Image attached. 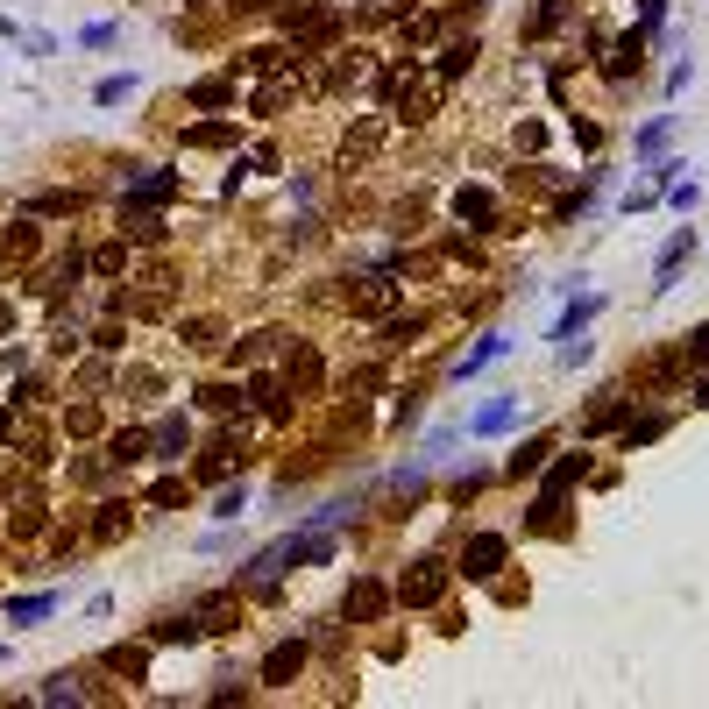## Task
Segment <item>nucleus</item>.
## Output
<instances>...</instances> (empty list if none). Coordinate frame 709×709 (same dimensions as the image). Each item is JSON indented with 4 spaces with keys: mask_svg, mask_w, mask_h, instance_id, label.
<instances>
[{
    "mask_svg": "<svg viewBox=\"0 0 709 709\" xmlns=\"http://www.w3.org/2000/svg\"><path fill=\"white\" fill-rule=\"evenodd\" d=\"M100 667H107V674H121V681L135 688V681H149V646H107V653H100Z\"/></svg>",
    "mask_w": 709,
    "mask_h": 709,
    "instance_id": "14",
    "label": "nucleus"
},
{
    "mask_svg": "<svg viewBox=\"0 0 709 709\" xmlns=\"http://www.w3.org/2000/svg\"><path fill=\"white\" fill-rule=\"evenodd\" d=\"M476 57H483L476 36H468V43H447V50H440V78H447V86H454V78H468V64H476Z\"/></svg>",
    "mask_w": 709,
    "mask_h": 709,
    "instance_id": "22",
    "label": "nucleus"
},
{
    "mask_svg": "<svg viewBox=\"0 0 709 709\" xmlns=\"http://www.w3.org/2000/svg\"><path fill=\"white\" fill-rule=\"evenodd\" d=\"M674 142V114H653L646 128H639V164H653V156Z\"/></svg>",
    "mask_w": 709,
    "mask_h": 709,
    "instance_id": "23",
    "label": "nucleus"
},
{
    "mask_svg": "<svg viewBox=\"0 0 709 709\" xmlns=\"http://www.w3.org/2000/svg\"><path fill=\"white\" fill-rule=\"evenodd\" d=\"M483 483H490V476H476V468H468V476H454V490H447V497H454V504H468V497H483Z\"/></svg>",
    "mask_w": 709,
    "mask_h": 709,
    "instance_id": "39",
    "label": "nucleus"
},
{
    "mask_svg": "<svg viewBox=\"0 0 709 709\" xmlns=\"http://www.w3.org/2000/svg\"><path fill=\"white\" fill-rule=\"evenodd\" d=\"M227 142H242V128H234V121H199V128H185V149H227Z\"/></svg>",
    "mask_w": 709,
    "mask_h": 709,
    "instance_id": "21",
    "label": "nucleus"
},
{
    "mask_svg": "<svg viewBox=\"0 0 709 709\" xmlns=\"http://www.w3.org/2000/svg\"><path fill=\"white\" fill-rule=\"evenodd\" d=\"M674 355H681V369H702V362H709V320H702V327H688Z\"/></svg>",
    "mask_w": 709,
    "mask_h": 709,
    "instance_id": "26",
    "label": "nucleus"
},
{
    "mask_svg": "<svg viewBox=\"0 0 709 709\" xmlns=\"http://www.w3.org/2000/svg\"><path fill=\"white\" fill-rule=\"evenodd\" d=\"M93 341H100V348H107V355H121V348H128V327H100V334H93Z\"/></svg>",
    "mask_w": 709,
    "mask_h": 709,
    "instance_id": "43",
    "label": "nucleus"
},
{
    "mask_svg": "<svg viewBox=\"0 0 709 709\" xmlns=\"http://www.w3.org/2000/svg\"><path fill=\"white\" fill-rule=\"evenodd\" d=\"M178 171L171 164H135L128 171V206H164V199H178Z\"/></svg>",
    "mask_w": 709,
    "mask_h": 709,
    "instance_id": "4",
    "label": "nucleus"
},
{
    "mask_svg": "<svg viewBox=\"0 0 709 709\" xmlns=\"http://www.w3.org/2000/svg\"><path fill=\"white\" fill-rule=\"evenodd\" d=\"M454 220H461V227H497V199H490L483 185H461V192H454Z\"/></svg>",
    "mask_w": 709,
    "mask_h": 709,
    "instance_id": "12",
    "label": "nucleus"
},
{
    "mask_svg": "<svg viewBox=\"0 0 709 709\" xmlns=\"http://www.w3.org/2000/svg\"><path fill=\"white\" fill-rule=\"evenodd\" d=\"M22 213H43V220H50V213H78V192H36Z\"/></svg>",
    "mask_w": 709,
    "mask_h": 709,
    "instance_id": "32",
    "label": "nucleus"
},
{
    "mask_svg": "<svg viewBox=\"0 0 709 709\" xmlns=\"http://www.w3.org/2000/svg\"><path fill=\"white\" fill-rule=\"evenodd\" d=\"M504 355H511V341H504V334H483L476 348H468V355L454 362V383H468V376H483V369H490V362H504Z\"/></svg>",
    "mask_w": 709,
    "mask_h": 709,
    "instance_id": "13",
    "label": "nucleus"
},
{
    "mask_svg": "<svg viewBox=\"0 0 709 709\" xmlns=\"http://www.w3.org/2000/svg\"><path fill=\"white\" fill-rule=\"evenodd\" d=\"M185 100H192V107H206V114H213V107H227V100H234V86H227V78H199V86H192V93H185Z\"/></svg>",
    "mask_w": 709,
    "mask_h": 709,
    "instance_id": "27",
    "label": "nucleus"
},
{
    "mask_svg": "<svg viewBox=\"0 0 709 709\" xmlns=\"http://www.w3.org/2000/svg\"><path fill=\"white\" fill-rule=\"evenodd\" d=\"M185 610L206 624V632H234V624H242V589H199Z\"/></svg>",
    "mask_w": 709,
    "mask_h": 709,
    "instance_id": "5",
    "label": "nucleus"
},
{
    "mask_svg": "<svg viewBox=\"0 0 709 709\" xmlns=\"http://www.w3.org/2000/svg\"><path fill=\"white\" fill-rule=\"evenodd\" d=\"M0 440H15V398L0 405Z\"/></svg>",
    "mask_w": 709,
    "mask_h": 709,
    "instance_id": "44",
    "label": "nucleus"
},
{
    "mask_svg": "<svg viewBox=\"0 0 709 709\" xmlns=\"http://www.w3.org/2000/svg\"><path fill=\"white\" fill-rule=\"evenodd\" d=\"M100 511H107V518L93 525V539H121V532H128V504H100Z\"/></svg>",
    "mask_w": 709,
    "mask_h": 709,
    "instance_id": "38",
    "label": "nucleus"
},
{
    "mask_svg": "<svg viewBox=\"0 0 709 709\" xmlns=\"http://www.w3.org/2000/svg\"><path fill=\"white\" fill-rule=\"evenodd\" d=\"M688 405H695V412H709V376H702V383L688 390Z\"/></svg>",
    "mask_w": 709,
    "mask_h": 709,
    "instance_id": "45",
    "label": "nucleus"
},
{
    "mask_svg": "<svg viewBox=\"0 0 709 709\" xmlns=\"http://www.w3.org/2000/svg\"><path fill=\"white\" fill-rule=\"evenodd\" d=\"M128 93H135V71H114V78H100V86H93V100H100V107H121Z\"/></svg>",
    "mask_w": 709,
    "mask_h": 709,
    "instance_id": "29",
    "label": "nucleus"
},
{
    "mask_svg": "<svg viewBox=\"0 0 709 709\" xmlns=\"http://www.w3.org/2000/svg\"><path fill=\"white\" fill-rule=\"evenodd\" d=\"M688 256H695V227H674L667 249H660V263H653V291H674L681 270H688Z\"/></svg>",
    "mask_w": 709,
    "mask_h": 709,
    "instance_id": "8",
    "label": "nucleus"
},
{
    "mask_svg": "<svg viewBox=\"0 0 709 709\" xmlns=\"http://www.w3.org/2000/svg\"><path fill=\"white\" fill-rule=\"evenodd\" d=\"M660 433H667V412H646V419L632 412V419H624V454H639V447H653Z\"/></svg>",
    "mask_w": 709,
    "mask_h": 709,
    "instance_id": "20",
    "label": "nucleus"
},
{
    "mask_svg": "<svg viewBox=\"0 0 709 709\" xmlns=\"http://www.w3.org/2000/svg\"><path fill=\"white\" fill-rule=\"evenodd\" d=\"M291 93H298V78H277V86H263V93H256V100H249V107H256V114H263V121H270V114H277V107H284V100H291Z\"/></svg>",
    "mask_w": 709,
    "mask_h": 709,
    "instance_id": "31",
    "label": "nucleus"
},
{
    "mask_svg": "<svg viewBox=\"0 0 709 709\" xmlns=\"http://www.w3.org/2000/svg\"><path fill=\"white\" fill-rule=\"evenodd\" d=\"M546 454H554V440H546V433H532V440H518V447H511V461H504V476H511V483H525V476H539V468H546Z\"/></svg>",
    "mask_w": 709,
    "mask_h": 709,
    "instance_id": "11",
    "label": "nucleus"
},
{
    "mask_svg": "<svg viewBox=\"0 0 709 709\" xmlns=\"http://www.w3.org/2000/svg\"><path fill=\"white\" fill-rule=\"evenodd\" d=\"M667 206H674V213H695V206H702V185H695V178H674V185H667Z\"/></svg>",
    "mask_w": 709,
    "mask_h": 709,
    "instance_id": "34",
    "label": "nucleus"
},
{
    "mask_svg": "<svg viewBox=\"0 0 709 709\" xmlns=\"http://www.w3.org/2000/svg\"><path fill=\"white\" fill-rule=\"evenodd\" d=\"M390 603H398V596H390L376 575H355V589H348V603H341V610H348V624H376Z\"/></svg>",
    "mask_w": 709,
    "mask_h": 709,
    "instance_id": "9",
    "label": "nucleus"
},
{
    "mask_svg": "<svg viewBox=\"0 0 709 709\" xmlns=\"http://www.w3.org/2000/svg\"><path fill=\"white\" fill-rule=\"evenodd\" d=\"M596 312H603V291H575V298H568V312H561L554 327H546V341H575V334L596 320Z\"/></svg>",
    "mask_w": 709,
    "mask_h": 709,
    "instance_id": "10",
    "label": "nucleus"
},
{
    "mask_svg": "<svg viewBox=\"0 0 709 709\" xmlns=\"http://www.w3.org/2000/svg\"><path fill=\"white\" fill-rule=\"evenodd\" d=\"M142 454H149V433H142V426H121V433L107 440V468H135Z\"/></svg>",
    "mask_w": 709,
    "mask_h": 709,
    "instance_id": "18",
    "label": "nucleus"
},
{
    "mask_svg": "<svg viewBox=\"0 0 709 709\" xmlns=\"http://www.w3.org/2000/svg\"><path fill=\"white\" fill-rule=\"evenodd\" d=\"M178 334H185L192 348H220V320H185Z\"/></svg>",
    "mask_w": 709,
    "mask_h": 709,
    "instance_id": "37",
    "label": "nucleus"
},
{
    "mask_svg": "<svg viewBox=\"0 0 709 709\" xmlns=\"http://www.w3.org/2000/svg\"><path fill=\"white\" fill-rule=\"evenodd\" d=\"M447 582H454V568L433 561V554H419V561H405V575H398V589H390V596H398L405 610H433V603L447 596Z\"/></svg>",
    "mask_w": 709,
    "mask_h": 709,
    "instance_id": "1",
    "label": "nucleus"
},
{
    "mask_svg": "<svg viewBox=\"0 0 709 709\" xmlns=\"http://www.w3.org/2000/svg\"><path fill=\"white\" fill-rule=\"evenodd\" d=\"M57 589H36V596H8V624H43V617H57Z\"/></svg>",
    "mask_w": 709,
    "mask_h": 709,
    "instance_id": "16",
    "label": "nucleus"
},
{
    "mask_svg": "<svg viewBox=\"0 0 709 709\" xmlns=\"http://www.w3.org/2000/svg\"><path fill=\"white\" fill-rule=\"evenodd\" d=\"M43 702H86V688H78V674H50L43 681Z\"/></svg>",
    "mask_w": 709,
    "mask_h": 709,
    "instance_id": "33",
    "label": "nucleus"
},
{
    "mask_svg": "<svg viewBox=\"0 0 709 709\" xmlns=\"http://www.w3.org/2000/svg\"><path fill=\"white\" fill-rule=\"evenodd\" d=\"M192 398H199L206 412H220V419H227V412H242V390H234V383H199Z\"/></svg>",
    "mask_w": 709,
    "mask_h": 709,
    "instance_id": "24",
    "label": "nucleus"
},
{
    "mask_svg": "<svg viewBox=\"0 0 709 709\" xmlns=\"http://www.w3.org/2000/svg\"><path fill=\"white\" fill-rule=\"evenodd\" d=\"M639 64H646V36H639V29L624 36V43H610V57H603V71H610V78H632Z\"/></svg>",
    "mask_w": 709,
    "mask_h": 709,
    "instance_id": "19",
    "label": "nucleus"
},
{
    "mask_svg": "<svg viewBox=\"0 0 709 709\" xmlns=\"http://www.w3.org/2000/svg\"><path fill=\"white\" fill-rule=\"evenodd\" d=\"M504 561H511V539H504V532H476V539L461 546L454 575H461V582H497V568H504Z\"/></svg>",
    "mask_w": 709,
    "mask_h": 709,
    "instance_id": "2",
    "label": "nucleus"
},
{
    "mask_svg": "<svg viewBox=\"0 0 709 709\" xmlns=\"http://www.w3.org/2000/svg\"><path fill=\"white\" fill-rule=\"evenodd\" d=\"M312 667V639H277L270 653H263V688H298V674Z\"/></svg>",
    "mask_w": 709,
    "mask_h": 709,
    "instance_id": "3",
    "label": "nucleus"
},
{
    "mask_svg": "<svg viewBox=\"0 0 709 709\" xmlns=\"http://www.w3.org/2000/svg\"><path fill=\"white\" fill-rule=\"evenodd\" d=\"M242 511H249V490H220V497H213V518H220V525H234Z\"/></svg>",
    "mask_w": 709,
    "mask_h": 709,
    "instance_id": "35",
    "label": "nucleus"
},
{
    "mask_svg": "<svg viewBox=\"0 0 709 709\" xmlns=\"http://www.w3.org/2000/svg\"><path fill=\"white\" fill-rule=\"evenodd\" d=\"M525 419V398L518 390H504V398H490L483 412H468V440H497V433H511Z\"/></svg>",
    "mask_w": 709,
    "mask_h": 709,
    "instance_id": "6",
    "label": "nucleus"
},
{
    "mask_svg": "<svg viewBox=\"0 0 709 709\" xmlns=\"http://www.w3.org/2000/svg\"><path fill=\"white\" fill-rule=\"evenodd\" d=\"M242 57H249V71H277V64H284V50H270V43H263V50H242Z\"/></svg>",
    "mask_w": 709,
    "mask_h": 709,
    "instance_id": "42",
    "label": "nucleus"
},
{
    "mask_svg": "<svg viewBox=\"0 0 709 709\" xmlns=\"http://www.w3.org/2000/svg\"><path fill=\"white\" fill-rule=\"evenodd\" d=\"M227 468H234V433L206 447V461H199V483H213V476H227Z\"/></svg>",
    "mask_w": 709,
    "mask_h": 709,
    "instance_id": "28",
    "label": "nucleus"
},
{
    "mask_svg": "<svg viewBox=\"0 0 709 709\" xmlns=\"http://www.w3.org/2000/svg\"><path fill=\"white\" fill-rule=\"evenodd\" d=\"M426 327H433L426 312H405V320H390V327H383V348H412V341H419Z\"/></svg>",
    "mask_w": 709,
    "mask_h": 709,
    "instance_id": "25",
    "label": "nucleus"
},
{
    "mask_svg": "<svg viewBox=\"0 0 709 709\" xmlns=\"http://www.w3.org/2000/svg\"><path fill=\"white\" fill-rule=\"evenodd\" d=\"M114 36H121V29H114V22H93V29H78V43H86V50H107V43H114Z\"/></svg>",
    "mask_w": 709,
    "mask_h": 709,
    "instance_id": "41",
    "label": "nucleus"
},
{
    "mask_svg": "<svg viewBox=\"0 0 709 709\" xmlns=\"http://www.w3.org/2000/svg\"><path fill=\"white\" fill-rule=\"evenodd\" d=\"M206 639V624L185 610V617H164V624H156V632H149V646H199Z\"/></svg>",
    "mask_w": 709,
    "mask_h": 709,
    "instance_id": "17",
    "label": "nucleus"
},
{
    "mask_svg": "<svg viewBox=\"0 0 709 709\" xmlns=\"http://www.w3.org/2000/svg\"><path fill=\"white\" fill-rule=\"evenodd\" d=\"M93 270H100V277L128 270V242H107V249H93Z\"/></svg>",
    "mask_w": 709,
    "mask_h": 709,
    "instance_id": "36",
    "label": "nucleus"
},
{
    "mask_svg": "<svg viewBox=\"0 0 709 709\" xmlns=\"http://www.w3.org/2000/svg\"><path fill=\"white\" fill-rule=\"evenodd\" d=\"M185 447H192V419H185V412H171V419H156V426H149V461L178 468Z\"/></svg>",
    "mask_w": 709,
    "mask_h": 709,
    "instance_id": "7",
    "label": "nucleus"
},
{
    "mask_svg": "<svg viewBox=\"0 0 709 709\" xmlns=\"http://www.w3.org/2000/svg\"><path fill=\"white\" fill-rule=\"evenodd\" d=\"M589 476V454H561L554 468H546V483H539V497H568L575 483Z\"/></svg>",
    "mask_w": 709,
    "mask_h": 709,
    "instance_id": "15",
    "label": "nucleus"
},
{
    "mask_svg": "<svg viewBox=\"0 0 709 709\" xmlns=\"http://www.w3.org/2000/svg\"><path fill=\"white\" fill-rule=\"evenodd\" d=\"M185 497H192V483H185V476H164V483L149 490V504H156V511H178Z\"/></svg>",
    "mask_w": 709,
    "mask_h": 709,
    "instance_id": "30",
    "label": "nucleus"
},
{
    "mask_svg": "<svg viewBox=\"0 0 709 709\" xmlns=\"http://www.w3.org/2000/svg\"><path fill=\"white\" fill-rule=\"evenodd\" d=\"M667 22V0H639V36H653Z\"/></svg>",
    "mask_w": 709,
    "mask_h": 709,
    "instance_id": "40",
    "label": "nucleus"
}]
</instances>
